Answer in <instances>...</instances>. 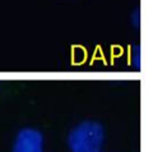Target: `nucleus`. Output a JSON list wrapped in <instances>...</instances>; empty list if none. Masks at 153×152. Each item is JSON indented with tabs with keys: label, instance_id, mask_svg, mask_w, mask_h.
<instances>
[{
	"label": "nucleus",
	"instance_id": "nucleus-1",
	"mask_svg": "<svg viewBox=\"0 0 153 152\" xmlns=\"http://www.w3.org/2000/svg\"><path fill=\"white\" fill-rule=\"evenodd\" d=\"M105 130L96 121H83L70 132L68 145L70 152H102Z\"/></svg>",
	"mask_w": 153,
	"mask_h": 152
},
{
	"label": "nucleus",
	"instance_id": "nucleus-2",
	"mask_svg": "<svg viewBox=\"0 0 153 152\" xmlns=\"http://www.w3.org/2000/svg\"><path fill=\"white\" fill-rule=\"evenodd\" d=\"M13 152H44V136L32 128L19 130L14 141Z\"/></svg>",
	"mask_w": 153,
	"mask_h": 152
}]
</instances>
